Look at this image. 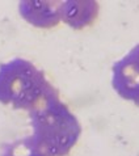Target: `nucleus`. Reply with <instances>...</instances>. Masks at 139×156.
Returning a JSON list of instances; mask_svg holds the SVG:
<instances>
[{
  "label": "nucleus",
  "mask_w": 139,
  "mask_h": 156,
  "mask_svg": "<svg viewBox=\"0 0 139 156\" xmlns=\"http://www.w3.org/2000/svg\"><path fill=\"white\" fill-rule=\"evenodd\" d=\"M20 13L37 28H54L60 20V2H21Z\"/></svg>",
  "instance_id": "nucleus-4"
},
{
  "label": "nucleus",
  "mask_w": 139,
  "mask_h": 156,
  "mask_svg": "<svg viewBox=\"0 0 139 156\" xmlns=\"http://www.w3.org/2000/svg\"><path fill=\"white\" fill-rule=\"evenodd\" d=\"M112 85L118 96L139 105V43L112 67Z\"/></svg>",
  "instance_id": "nucleus-3"
},
{
  "label": "nucleus",
  "mask_w": 139,
  "mask_h": 156,
  "mask_svg": "<svg viewBox=\"0 0 139 156\" xmlns=\"http://www.w3.org/2000/svg\"><path fill=\"white\" fill-rule=\"evenodd\" d=\"M98 4L96 2H62L60 20L72 29H83L96 20Z\"/></svg>",
  "instance_id": "nucleus-5"
},
{
  "label": "nucleus",
  "mask_w": 139,
  "mask_h": 156,
  "mask_svg": "<svg viewBox=\"0 0 139 156\" xmlns=\"http://www.w3.org/2000/svg\"><path fill=\"white\" fill-rule=\"evenodd\" d=\"M51 88L43 71L27 59L15 58L0 64V102L4 105L32 110Z\"/></svg>",
  "instance_id": "nucleus-2"
},
{
  "label": "nucleus",
  "mask_w": 139,
  "mask_h": 156,
  "mask_svg": "<svg viewBox=\"0 0 139 156\" xmlns=\"http://www.w3.org/2000/svg\"><path fill=\"white\" fill-rule=\"evenodd\" d=\"M33 135L25 139L38 156H66L81 134L79 121L59 98L54 87L29 110Z\"/></svg>",
  "instance_id": "nucleus-1"
}]
</instances>
